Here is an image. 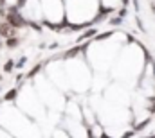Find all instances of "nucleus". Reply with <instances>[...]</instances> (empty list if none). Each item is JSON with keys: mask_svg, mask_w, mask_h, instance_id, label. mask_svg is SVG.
<instances>
[{"mask_svg": "<svg viewBox=\"0 0 155 138\" xmlns=\"http://www.w3.org/2000/svg\"><path fill=\"white\" fill-rule=\"evenodd\" d=\"M16 90H9L7 93H5V101H15V97H16Z\"/></svg>", "mask_w": 155, "mask_h": 138, "instance_id": "20e7f679", "label": "nucleus"}, {"mask_svg": "<svg viewBox=\"0 0 155 138\" xmlns=\"http://www.w3.org/2000/svg\"><path fill=\"white\" fill-rule=\"evenodd\" d=\"M2 5H4V0H0V7H2Z\"/></svg>", "mask_w": 155, "mask_h": 138, "instance_id": "423d86ee", "label": "nucleus"}, {"mask_svg": "<svg viewBox=\"0 0 155 138\" xmlns=\"http://www.w3.org/2000/svg\"><path fill=\"white\" fill-rule=\"evenodd\" d=\"M13 34V31H11V25L5 22V24H0V36H4V38H9V36Z\"/></svg>", "mask_w": 155, "mask_h": 138, "instance_id": "f03ea898", "label": "nucleus"}, {"mask_svg": "<svg viewBox=\"0 0 155 138\" xmlns=\"http://www.w3.org/2000/svg\"><path fill=\"white\" fill-rule=\"evenodd\" d=\"M5 22H7L11 27H15V29H20V27H24V25H25L24 16L18 13V9H16V7H11V9H9V13L5 14Z\"/></svg>", "mask_w": 155, "mask_h": 138, "instance_id": "f257e3e1", "label": "nucleus"}, {"mask_svg": "<svg viewBox=\"0 0 155 138\" xmlns=\"http://www.w3.org/2000/svg\"><path fill=\"white\" fill-rule=\"evenodd\" d=\"M13 67H15V61H13V59H9V61L4 65V70H5V72H11V70H13Z\"/></svg>", "mask_w": 155, "mask_h": 138, "instance_id": "39448f33", "label": "nucleus"}, {"mask_svg": "<svg viewBox=\"0 0 155 138\" xmlns=\"http://www.w3.org/2000/svg\"><path fill=\"white\" fill-rule=\"evenodd\" d=\"M0 38H2V36H0ZM0 49H2V41H0Z\"/></svg>", "mask_w": 155, "mask_h": 138, "instance_id": "0eeeda50", "label": "nucleus"}, {"mask_svg": "<svg viewBox=\"0 0 155 138\" xmlns=\"http://www.w3.org/2000/svg\"><path fill=\"white\" fill-rule=\"evenodd\" d=\"M18 45H20V39H18V38H15V36L5 38V47H9V49H16Z\"/></svg>", "mask_w": 155, "mask_h": 138, "instance_id": "7ed1b4c3", "label": "nucleus"}]
</instances>
